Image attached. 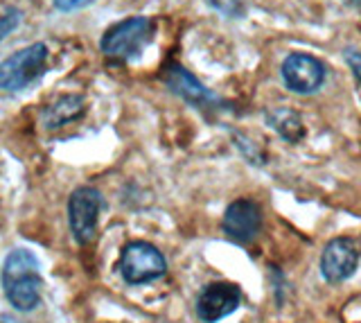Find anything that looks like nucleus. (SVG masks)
<instances>
[{"instance_id": "obj_4", "label": "nucleus", "mask_w": 361, "mask_h": 323, "mask_svg": "<svg viewBox=\"0 0 361 323\" xmlns=\"http://www.w3.org/2000/svg\"><path fill=\"white\" fill-rule=\"evenodd\" d=\"M118 269L127 285H147L167 274V260L154 244L133 240L122 247Z\"/></svg>"}, {"instance_id": "obj_2", "label": "nucleus", "mask_w": 361, "mask_h": 323, "mask_svg": "<svg viewBox=\"0 0 361 323\" xmlns=\"http://www.w3.org/2000/svg\"><path fill=\"white\" fill-rule=\"evenodd\" d=\"M156 20L152 16H129L104 30L99 39V50L106 59L131 63L142 57L156 37Z\"/></svg>"}, {"instance_id": "obj_16", "label": "nucleus", "mask_w": 361, "mask_h": 323, "mask_svg": "<svg viewBox=\"0 0 361 323\" xmlns=\"http://www.w3.org/2000/svg\"><path fill=\"white\" fill-rule=\"evenodd\" d=\"M93 3H97V0H52V7L56 12L68 14V12H77V9H86Z\"/></svg>"}, {"instance_id": "obj_12", "label": "nucleus", "mask_w": 361, "mask_h": 323, "mask_svg": "<svg viewBox=\"0 0 361 323\" xmlns=\"http://www.w3.org/2000/svg\"><path fill=\"white\" fill-rule=\"evenodd\" d=\"M264 118H267V125L274 129L280 138H285L291 145L300 142L305 138V133H307L300 114H298L296 109H291V106H274V109H267Z\"/></svg>"}, {"instance_id": "obj_8", "label": "nucleus", "mask_w": 361, "mask_h": 323, "mask_svg": "<svg viewBox=\"0 0 361 323\" xmlns=\"http://www.w3.org/2000/svg\"><path fill=\"white\" fill-rule=\"evenodd\" d=\"M221 231L231 242L246 247L262 231V208L253 199H235L224 210Z\"/></svg>"}, {"instance_id": "obj_1", "label": "nucleus", "mask_w": 361, "mask_h": 323, "mask_svg": "<svg viewBox=\"0 0 361 323\" xmlns=\"http://www.w3.org/2000/svg\"><path fill=\"white\" fill-rule=\"evenodd\" d=\"M3 292L9 305L18 312H32L41 305L43 296V276L41 262L30 249L16 247L7 253L0 269Z\"/></svg>"}, {"instance_id": "obj_14", "label": "nucleus", "mask_w": 361, "mask_h": 323, "mask_svg": "<svg viewBox=\"0 0 361 323\" xmlns=\"http://www.w3.org/2000/svg\"><path fill=\"white\" fill-rule=\"evenodd\" d=\"M208 5L226 18H242L244 16L242 0H208Z\"/></svg>"}, {"instance_id": "obj_7", "label": "nucleus", "mask_w": 361, "mask_h": 323, "mask_svg": "<svg viewBox=\"0 0 361 323\" xmlns=\"http://www.w3.org/2000/svg\"><path fill=\"white\" fill-rule=\"evenodd\" d=\"M280 77L296 95H312L321 91L327 80L325 63L310 52H289L280 63Z\"/></svg>"}, {"instance_id": "obj_10", "label": "nucleus", "mask_w": 361, "mask_h": 323, "mask_svg": "<svg viewBox=\"0 0 361 323\" xmlns=\"http://www.w3.org/2000/svg\"><path fill=\"white\" fill-rule=\"evenodd\" d=\"M242 305V289L231 281H214L201 289L197 298V317L203 323H217Z\"/></svg>"}, {"instance_id": "obj_13", "label": "nucleus", "mask_w": 361, "mask_h": 323, "mask_svg": "<svg viewBox=\"0 0 361 323\" xmlns=\"http://www.w3.org/2000/svg\"><path fill=\"white\" fill-rule=\"evenodd\" d=\"M20 23H23V12H20V9L14 7V5L5 7V12L0 14V43H3Z\"/></svg>"}, {"instance_id": "obj_3", "label": "nucleus", "mask_w": 361, "mask_h": 323, "mask_svg": "<svg viewBox=\"0 0 361 323\" xmlns=\"http://www.w3.org/2000/svg\"><path fill=\"white\" fill-rule=\"evenodd\" d=\"M50 50L43 41L30 43V46L11 52L7 59L0 61V91L18 93L27 86L39 82L48 71Z\"/></svg>"}, {"instance_id": "obj_5", "label": "nucleus", "mask_w": 361, "mask_h": 323, "mask_svg": "<svg viewBox=\"0 0 361 323\" xmlns=\"http://www.w3.org/2000/svg\"><path fill=\"white\" fill-rule=\"evenodd\" d=\"M163 82L167 86V91L176 95L178 99H183L185 104L192 109L203 111V114H210V111H224L228 106H224L226 102L214 95L210 88L203 84L195 73H190L185 66H180L176 61L167 63L163 71Z\"/></svg>"}, {"instance_id": "obj_11", "label": "nucleus", "mask_w": 361, "mask_h": 323, "mask_svg": "<svg viewBox=\"0 0 361 323\" xmlns=\"http://www.w3.org/2000/svg\"><path fill=\"white\" fill-rule=\"evenodd\" d=\"M86 114V97L79 93H63L41 109V125L48 131H56L77 122Z\"/></svg>"}, {"instance_id": "obj_17", "label": "nucleus", "mask_w": 361, "mask_h": 323, "mask_svg": "<svg viewBox=\"0 0 361 323\" xmlns=\"http://www.w3.org/2000/svg\"><path fill=\"white\" fill-rule=\"evenodd\" d=\"M343 57H345L348 68L353 71V77L357 80V84L361 86V52L355 50V48H348V50L343 52Z\"/></svg>"}, {"instance_id": "obj_6", "label": "nucleus", "mask_w": 361, "mask_h": 323, "mask_svg": "<svg viewBox=\"0 0 361 323\" xmlns=\"http://www.w3.org/2000/svg\"><path fill=\"white\" fill-rule=\"evenodd\" d=\"M102 206H104V199L93 185L75 188L71 199H68V226H71L75 242L82 247L90 244L95 238Z\"/></svg>"}, {"instance_id": "obj_15", "label": "nucleus", "mask_w": 361, "mask_h": 323, "mask_svg": "<svg viewBox=\"0 0 361 323\" xmlns=\"http://www.w3.org/2000/svg\"><path fill=\"white\" fill-rule=\"evenodd\" d=\"M235 145H237V147H240L242 152H244V156H246V159L248 161H251V163H259V165H262L264 163V156L262 154H259V150H257V145H253V140H246L244 136H242V133H240V136H237V133H235Z\"/></svg>"}, {"instance_id": "obj_9", "label": "nucleus", "mask_w": 361, "mask_h": 323, "mask_svg": "<svg viewBox=\"0 0 361 323\" xmlns=\"http://www.w3.org/2000/svg\"><path fill=\"white\" fill-rule=\"evenodd\" d=\"M361 247L355 238H332L321 253V276L325 283L338 285L357 272Z\"/></svg>"}]
</instances>
